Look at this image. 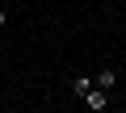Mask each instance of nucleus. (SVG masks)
Masks as SVG:
<instances>
[{"instance_id": "obj_1", "label": "nucleus", "mask_w": 126, "mask_h": 113, "mask_svg": "<svg viewBox=\"0 0 126 113\" xmlns=\"http://www.w3.org/2000/svg\"><path fill=\"white\" fill-rule=\"evenodd\" d=\"M84 105H88V109H93V113H101V109H109V92H105V88H97V84H93V88H88V92H84Z\"/></svg>"}, {"instance_id": "obj_2", "label": "nucleus", "mask_w": 126, "mask_h": 113, "mask_svg": "<svg viewBox=\"0 0 126 113\" xmlns=\"http://www.w3.org/2000/svg\"><path fill=\"white\" fill-rule=\"evenodd\" d=\"M93 84H97V88H105V92H113V88H118V71H113V67H101Z\"/></svg>"}, {"instance_id": "obj_4", "label": "nucleus", "mask_w": 126, "mask_h": 113, "mask_svg": "<svg viewBox=\"0 0 126 113\" xmlns=\"http://www.w3.org/2000/svg\"><path fill=\"white\" fill-rule=\"evenodd\" d=\"M4 25H9V13H4V9H0V29H4Z\"/></svg>"}, {"instance_id": "obj_3", "label": "nucleus", "mask_w": 126, "mask_h": 113, "mask_svg": "<svg viewBox=\"0 0 126 113\" xmlns=\"http://www.w3.org/2000/svg\"><path fill=\"white\" fill-rule=\"evenodd\" d=\"M88 88H93V75H76V80H72V92H76V96H84Z\"/></svg>"}]
</instances>
